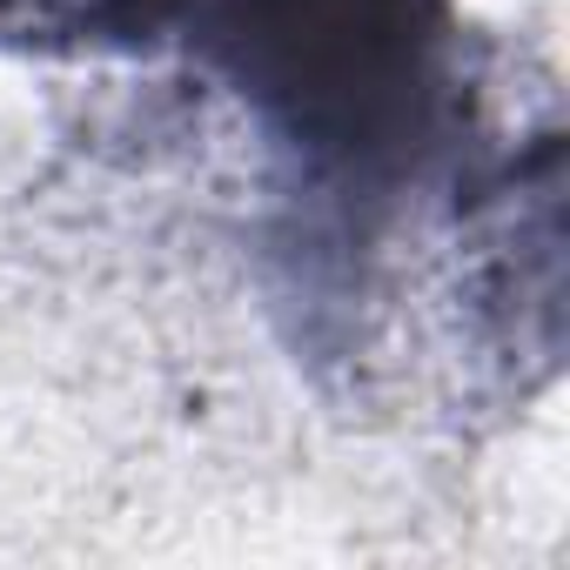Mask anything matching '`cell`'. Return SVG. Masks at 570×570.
I'll use <instances>...</instances> for the list:
<instances>
[{
	"instance_id": "cell-1",
	"label": "cell",
	"mask_w": 570,
	"mask_h": 570,
	"mask_svg": "<svg viewBox=\"0 0 570 570\" xmlns=\"http://www.w3.org/2000/svg\"><path fill=\"white\" fill-rule=\"evenodd\" d=\"M195 35L323 161H383L423 121L436 0H195Z\"/></svg>"
}]
</instances>
